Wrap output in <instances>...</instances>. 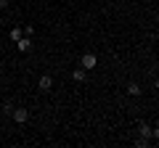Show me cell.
I'll return each mask as SVG.
<instances>
[{
    "instance_id": "1",
    "label": "cell",
    "mask_w": 159,
    "mask_h": 148,
    "mask_svg": "<svg viewBox=\"0 0 159 148\" xmlns=\"http://www.w3.org/2000/svg\"><path fill=\"white\" fill-rule=\"evenodd\" d=\"M96 63H98V58L93 56V53H85V56L80 58V66L85 69V72H90V69H96Z\"/></svg>"
},
{
    "instance_id": "2",
    "label": "cell",
    "mask_w": 159,
    "mask_h": 148,
    "mask_svg": "<svg viewBox=\"0 0 159 148\" xmlns=\"http://www.w3.org/2000/svg\"><path fill=\"white\" fill-rule=\"evenodd\" d=\"M11 116H13V119L19 122V124H24V122L29 119V111H27V108H16V106H13V111H11Z\"/></svg>"
},
{
    "instance_id": "3",
    "label": "cell",
    "mask_w": 159,
    "mask_h": 148,
    "mask_svg": "<svg viewBox=\"0 0 159 148\" xmlns=\"http://www.w3.org/2000/svg\"><path fill=\"white\" fill-rule=\"evenodd\" d=\"M37 85H40V90H43V93H48V90H51V87H53V80H51V77H48V74H43V77H40V82H37Z\"/></svg>"
},
{
    "instance_id": "4",
    "label": "cell",
    "mask_w": 159,
    "mask_h": 148,
    "mask_svg": "<svg viewBox=\"0 0 159 148\" xmlns=\"http://www.w3.org/2000/svg\"><path fill=\"white\" fill-rule=\"evenodd\" d=\"M138 135H141V137H151V135H154L151 124H146V122H141V124H138Z\"/></svg>"
},
{
    "instance_id": "5",
    "label": "cell",
    "mask_w": 159,
    "mask_h": 148,
    "mask_svg": "<svg viewBox=\"0 0 159 148\" xmlns=\"http://www.w3.org/2000/svg\"><path fill=\"white\" fill-rule=\"evenodd\" d=\"M16 48H19L21 53H29V50H32V42H29V37H21V40H16Z\"/></svg>"
},
{
    "instance_id": "6",
    "label": "cell",
    "mask_w": 159,
    "mask_h": 148,
    "mask_svg": "<svg viewBox=\"0 0 159 148\" xmlns=\"http://www.w3.org/2000/svg\"><path fill=\"white\" fill-rule=\"evenodd\" d=\"M127 95L138 98V95H141V85H135V82H130V85H127Z\"/></svg>"
},
{
    "instance_id": "7",
    "label": "cell",
    "mask_w": 159,
    "mask_h": 148,
    "mask_svg": "<svg viewBox=\"0 0 159 148\" xmlns=\"http://www.w3.org/2000/svg\"><path fill=\"white\" fill-rule=\"evenodd\" d=\"M85 69H74V74H72V77H74V82H85Z\"/></svg>"
},
{
    "instance_id": "8",
    "label": "cell",
    "mask_w": 159,
    "mask_h": 148,
    "mask_svg": "<svg viewBox=\"0 0 159 148\" xmlns=\"http://www.w3.org/2000/svg\"><path fill=\"white\" fill-rule=\"evenodd\" d=\"M21 37H24V29H21V27L11 29V40H13V42H16V40H21Z\"/></svg>"
},
{
    "instance_id": "9",
    "label": "cell",
    "mask_w": 159,
    "mask_h": 148,
    "mask_svg": "<svg viewBox=\"0 0 159 148\" xmlns=\"http://www.w3.org/2000/svg\"><path fill=\"white\" fill-rule=\"evenodd\" d=\"M135 146H138V148H146V146H148V137H138Z\"/></svg>"
},
{
    "instance_id": "10",
    "label": "cell",
    "mask_w": 159,
    "mask_h": 148,
    "mask_svg": "<svg viewBox=\"0 0 159 148\" xmlns=\"http://www.w3.org/2000/svg\"><path fill=\"white\" fill-rule=\"evenodd\" d=\"M24 34H27V37H32V34H34V27H32V24H27V27H24Z\"/></svg>"
},
{
    "instance_id": "11",
    "label": "cell",
    "mask_w": 159,
    "mask_h": 148,
    "mask_svg": "<svg viewBox=\"0 0 159 148\" xmlns=\"http://www.w3.org/2000/svg\"><path fill=\"white\" fill-rule=\"evenodd\" d=\"M0 8H8V0H0Z\"/></svg>"
},
{
    "instance_id": "12",
    "label": "cell",
    "mask_w": 159,
    "mask_h": 148,
    "mask_svg": "<svg viewBox=\"0 0 159 148\" xmlns=\"http://www.w3.org/2000/svg\"><path fill=\"white\" fill-rule=\"evenodd\" d=\"M154 137H157V140H159V127H157V130H154Z\"/></svg>"
},
{
    "instance_id": "13",
    "label": "cell",
    "mask_w": 159,
    "mask_h": 148,
    "mask_svg": "<svg viewBox=\"0 0 159 148\" xmlns=\"http://www.w3.org/2000/svg\"><path fill=\"white\" fill-rule=\"evenodd\" d=\"M157 90H159V80H157Z\"/></svg>"
},
{
    "instance_id": "14",
    "label": "cell",
    "mask_w": 159,
    "mask_h": 148,
    "mask_svg": "<svg viewBox=\"0 0 159 148\" xmlns=\"http://www.w3.org/2000/svg\"><path fill=\"white\" fill-rule=\"evenodd\" d=\"M0 69H3V63H0Z\"/></svg>"
}]
</instances>
